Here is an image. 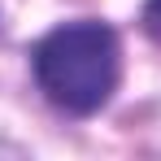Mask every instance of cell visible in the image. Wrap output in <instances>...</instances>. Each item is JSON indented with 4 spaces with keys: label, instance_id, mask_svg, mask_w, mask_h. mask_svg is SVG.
Listing matches in <instances>:
<instances>
[{
    "label": "cell",
    "instance_id": "6da1fadb",
    "mask_svg": "<svg viewBox=\"0 0 161 161\" xmlns=\"http://www.w3.org/2000/svg\"><path fill=\"white\" fill-rule=\"evenodd\" d=\"M35 83L65 113H96L118 87V35L105 22H65L35 44Z\"/></svg>",
    "mask_w": 161,
    "mask_h": 161
},
{
    "label": "cell",
    "instance_id": "7a4b0ae2",
    "mask_svg": "<svg viewBox=\"0 0 161 161\" xmlns=\"http://www.w3.org/2000/svg\"><path fill=\"white\" fill-rule=\"evenodd\" d=\"M144 31L161 44V0H148L144 4Z\"/></svg>",
    "mask_w": 161,
    "mask_h": 161
}]
</instances>
